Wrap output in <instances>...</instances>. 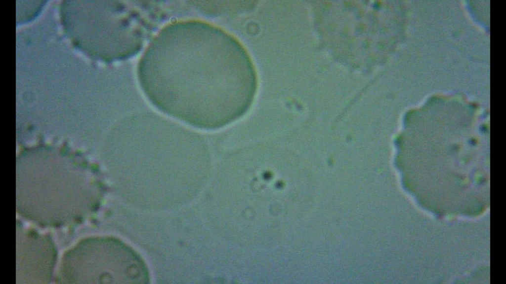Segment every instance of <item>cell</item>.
Wrapping results in <instances>:
<instances>
[{
    "mask_svg": "<svg viewBox=\"0 0 506 284\" xmlns=\"http://www.w3.org/2000/svg\"><path fill=\"white\" fill-rule=\"evenodd\" d=\"M190 121L205 128L223 127L244 115L257 89L245 49L224 31L205 23L190 26Z\"/></svg>",
    "mask_w": 506,
    "mask_h": 284,
    "instance_id": "6da1fadb",
    "label": "cell"
}]
</instances>
